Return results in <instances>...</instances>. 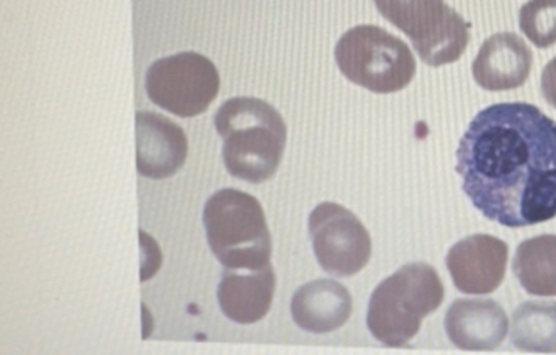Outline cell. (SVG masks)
I'll use <instances>...</instances> for the list:
<instances>
[{
	"instance_id": "cell-1",
	"label": "cell",
	"mask_w": 556,
	"mask_h": 355,
	"mask_svg": "<svg viewBox=\"0 0 556 355\" xmlns=\"http://www.w3.org/2000/svg\"><path fill=\"white\" fill-rule=\"evenodd\" d=\"M456 172L473 207L502 227L556 218V123L530 103H496L471 118Z\"/></svg>"
},
{
	"instance_id": "cell-2",
	"label": "cell",
	"mask_w": 556,
	"mask_h": 355,
	"mask_svg": "<svg viewBox=\"0 0 556 355\" xmlns=\"http://www.w3.org/2000/svg\"><path fill=\"white\" fill-rule=\"evenodd\" d=\"M223 138L228 174L251 185L274 177L283 160L287 124L273 104L258 98H231L214 115Z\"/></svg>"
},
{
	"instance_id": "cell-3",
	"label": "cell",
	"mask_w": 556,
	"mask_h": 355,
	"mask_svg": "<svg viewBox=\"0 0 556 355\" xmlns=\"http://www.w3.org/2000/svg\"><path fill=\"white\" fill-rule=\"evenodd\" d=\"M445 299L439 272L425 262H412L378 284L369 299V332L391 348L410 343L422 320Z\"/></svg>"
},
{
	"instance_id": "cell-4",
	"label": "cell",
	"mask_w": 556,
	"mask_h": 355,
	"mask_svg": "<svg viewBox=\"0 0 556 355\" xmlns=\"http://www.w3.org/2000/svg\"><path fill=\"white\" fill-rule=\"evenodd\" d=\"M208 246L230 269H262L273 255L264 208L253 194L233 188L216 191L203 207Z\"/></svg>"
},
{
	"instance_id": "cell-5",
	"label": "cell",
	"mask_w": 556,
	"mask_h": 355,
	"mask_svg": "<svg viewBox=\"0 0 556 355\" xmlns=\"http://www.w3.org/2000/svg\"><path fill=\"white\" fill-rule=\"evenodd\" d=\"M334 58L352 84L375 94L406 89L417 72L410 47L377 25L346 30L336 45Z\"/></svg>"
},
{
	"instance_id": "cell-6",
	"label": "cell",
	"mask_w": 556,
	"mask_h": 355,
	"mask_svg": "<svg viewBox=\"0 0 556 355\" xmlns=\"http://www.w3.org/2000/svg\"><path fill=\"white\" fill-rule=\"evenodd\" d=\"M383 18L412 39L431 67L453 64L470 43V24L445 0H375Z\"/></svg>"
},
{
	"instance_id": "cell-7",
	"label": "cell",
	"mask_w": 556,
	"mask_h": 355,
	"mask_svg": "<svg viewBox=\"0 0 556 355\" xmlns=\"http://www.w3.org/2000/svg\"><path fill=\"white\" fill-rule=\"evenodd\" d=\"M222 78L216 64L199 52H180L152 62L147 69L149 100L160 109L189 118L202 115L217 98Z\"/></svg>"
},
{
	"instance_id": "cell-8",
	"label": "cell",
	"mask_w": 556,
	"mask_h": 355,
	"mask_svg": "<svg viewBox=\"0 0 556 355\" xmlns=\"http://www.w3.org/2000/svg\"><path fill=\"white\" fill-rule=\"evenodd\" d=\"M309 236L316 261L329 275L349 278L368 266L371 237L363 221L343 205H316L309 216Z\"/></svg>"
},
{
	"instance_id": "cell-9",
	"label": "cell",
	"mask_w": 556,
	"mask_h": 355,
	"mask_svg": "<svg viewBox=\"0 0 556 355\" xmlns=\"http://www.w3.org/2000/svg\"><path fill=\"white\" fill-rule=\"evenodd\" d=\"M507 261V242L488 233H476L456 242L448 250L445 264L459 292L485 295L495 292L504 283Z\"/></svg>"
},
{
	"instance_id": "cell-10",
	"label": "cell",
	"mask_w": 556,
	"mask_h": 355,
	"mask_svg": "<svg viewBox=\"0 0 556 355\" xmlns=\"http://www.w3.org/2000/svg\"><path fill=\"white\" fill-rule=\"evenodd\" d=\"M188 137L172 118L156 112L137 114V168L147 179H168L188 160Z\"/></svg>"
},
{
	"instance_id": "cell-11",
	"label": "cell",
	"mask_w": 556,
	"mask_h": 355,
	"mask_svg": "<svg viewBox=\"0 0 556 355\" xmlns=\"http://www.w3.org/2000/svg\"><path fill=\"white\" fill-rule=\"evenodd\" d=\"M445 332L462 351H496L509 332V318L493 299H459L445 313Z\"/></svg>"
},
{
	"instance_id": "cell-12",
	"label": "cell",
	"mask_w": 556,
	"mask_h": 355,
	"mask_svg": "<svg viewBox=\"0 0 556 355\" xmlns=\"http://www.w3.org/2000/svg\"><path fill=\"white\" fill-rule=\"evenodd\" d=\"M274 292L276 275L270 264L262 269L225 267L217 287V303L231 322L250 326L267 317L273 308Z\"/></svg>"
},
{
	"instance_id": "cell-13",
	"label": "cell",
	"mask_w": 556,
	"mask_h": 355,
	"mask_svg": "<svg viewBox=\"0 0 556 355\" xmlns=\"http://www.w3.org/2000/svg\"><path fill=\"white\" fill-rule=\"evenodd\" d=\"M532 50L518 34L498 33L485 39L471 72L485 90H513L523 86L532 72Z\"/></svg>"
},
{
	"instance_id": "cell-14",
	"label": "cell",
	"mask_w": 556,
	"mask_h": 355,
	"mask_svg": "<svg viewBox=\"0 0 556 355\" xmlns=\"http://www.w3.org/2000/svg\"><path fill=\"white\" fill-rule=\"evenodd\" d=\"M293 322L313 334L334 332L349 322L354 312L352 295L344 284L316 280L302 284L290 304Z\"/></svg>"
},
{
	"instance_id": "cell-15",
	"label": "cell",
	"mask_w": 556,
	"mask_h": 355,
	"mask_svg": "<svg viewBox=\"0 0 556 355\" xmlns=\"http://www.w3.org/2000/svg\"><path fill=\"white\" fill-rule=\"evenodd\" d=\"M513 272L530 295H556V236L532 237L519 244L514 255Z\"/></svg>"
},
{
	"instance_id": "cell-16",
	"label": "cell",
	"mask_w": 556,
	"mask_h": 355,
	"mask_svg": "<svg viewBox=\"0 0 556 355\" xmlns=\"http://www.w3.org/2000/svg\"><path fill=\"white\" fill-rule=\"evenodd\" d=\"M510 340L518 351L555 354V301H528L514 309Z\"/></svg>"
},
{
	"instance_id": "cell-17",
	"label": "cell",
	"mask_w": 556,
	"mask_h": 355,
	"mask_svg": "<svg viewBox=\"0 0 556 355\" xmlns=\"http://www.w3.org/2000/svg\"><path fill=\"white\" fill-rule=\"evenodd\" d=\"M519 27L538 48L556 45V0H530L519 11Z\"/></svg>"
},
{
	"instance_id": "cell-18",
	"label": "cell",
	"mask_w": 556,
	"mask_h": 355,
	"mask_svg": "<svg viewBox=\"0 0 556 355\" xmlns=\"http://www.w3.org/2000/svg\"><path fill=\"white\" fill-rule=\"evenodd\" d=\"M541 90L544 100L556 109V58L547 62L541 76Z\"/></svg>"
}]
</instances>
